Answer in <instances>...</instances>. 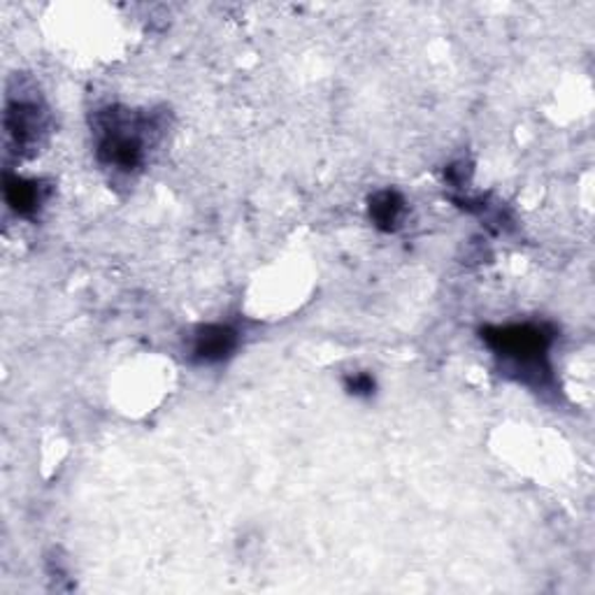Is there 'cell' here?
I'll return each instance as SVG.
<instances>
[{
  "mask_svg": "<svg viewBox=\"0 0 595 595\" xmlns=\"http://www.w3.org/2000/svg\"><path fill=\"white\" fill-rule=\"evenodd\" d=\"M486 344L495 356H501L524 382L539 386L549 377V350L554 331L544 324H510L495 326L484 333Z\"/></svg>",
  "mask_w": 595,
  "mask_h": 595,
  "instance_id": "6da1fadb",
  "label": "cell"
},
{
  "mask_svg": "<svg viewBox=\"0 0 595 595\" xmlns=\"http://www.w3.org/2000/svg\"><path fill=\"white\" fill-rule=\"evenodd\" d=\"M154 127L149 117L131 110L110 108L95 114V152L103 165L119 172H133L144 163L149 135Z\"/></svg>",
  "mask_w": 595,
  "mask_h": 595,
  "instance_id": "7a4b0ae2",
  "label": "cell"
},
{
  "mask_svg": "<svg viewBox=\"0 0 595 595\" xmlns=\"http://www.w3.org/2000/svg\"><path fill=\"white\" fill-rule=\"evenodd\" d=\"M6 133L17 152H31L47 133V112L31 98H12L6 108Z\"/></svg>",
  "mask_w": 595,
  "mask_h": 595,
  "instance_id": "3957f363",
  "label": "cell"
},
{
  "mask_svg": "<svg viewBox=\"0 0 595 595\" xmlns=\"http://www.w3.org/2000/svg\"><path fill=\"white\" fill-rule=\"evenodd\" d=\"M240 335L233 326L229 324H210L198 329V333L193 335V344H191V356L198 363H221L226 361L229 356H233V352L238 350Z\"/></svg>",
  "mask_w": 595,
  "mask_h": 595,
  "instance_id": "277c9868",
  "label": "cell"
},
{
  "mask_svg": "<svg viewBox=\"0 0 595 595\" xmlns=\"http://www.w3.org/2000/svg\"><path fill=\"white\" fill-rule=\"evenodd\" d=\"M44 186L38 180H23L19 175L6 178V201L19 216H33L44 203Z\"/></svg>",
  "mask_w": 595,
  "mask_h": 595,
  "instance_id": "5b68a950",
  "label": "cell"
},
{
  "mask_svg": "<svg viewBox=\"0 0 595 595\" xmlns=\"http://www.w3.org/2000/svg\"><path fill=\"white\" fill-rule=\"evenodd\" d=\"M405 201L399 191H380L370 198V219L382 231H395L403 219Z\"/></svg>",
  "mask_w": 595,
  "mask_h": 595,
  "instance_id": "8992f818",
  "label": "cell"
},
{
  "mask_svg": "<svg viewBox=\"0 0 595 595\" xmlns=\"http://www.w3.org/2000/svg\"><path fill=\"white\" fill-rule=\"evenodd\" d=\"M346 391L354 395H370L375 391V380H372L367 372H354L352 377H346Z\"/></svg>",
  "mask_w": 595,
  "mask_h": 595,
  "instance_id": "52a82bcc",
  "label": "cell"
}]
</instances>
